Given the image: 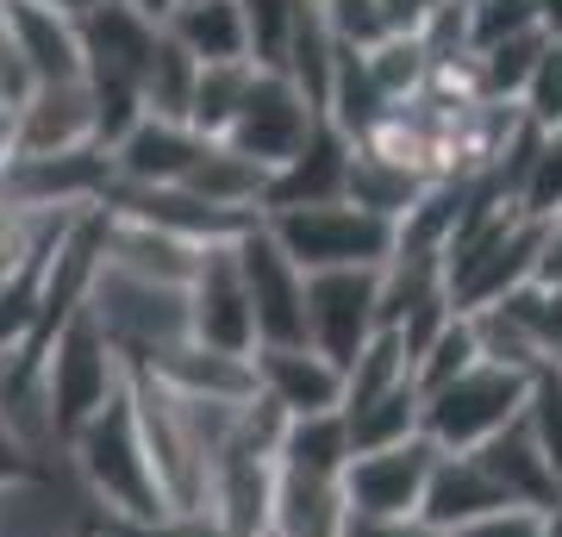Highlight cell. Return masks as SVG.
Returning <instances> with one entry per match:
<instances>
[{
	"label": "cell",
	"mask_w": 562,
	"mask_h": 537,
	"mask_svg": "<svg viewBox=\"0 0 562 537\" xmlns=\"http://www.w3.org/2000/svg\"><path fill=\"white\" fill-rule=\"evenodd\" d=\"M244 13V57L250 69H276L288 63V44L301 32V20L313 13V0H238Z\"/></svg>",
	"instance_id": "22"
},
{
	"label": "cell",
	"mask_w": 562,
	"mask_h": 537,
	"mask_svg": "<svg viewBox=\"0 0 562 537\" xmlns=\"http://www.w3.org/2000/svg\"><path fill=\"white\" fill-rule=\"evenodd\" d=\"M0 20L20 44L25 69L38 88H57V81H81L88 76V63H81V32H76V13H63V7H38V0H7L0 7Z\"/></svg>",
	"instance_id": "13"
},
{
	"label": "cell",
	"mask_w": 562,
	"mask_h": 537,
	"mask_svg": "<svg viewBox=\"0 0 562 537\" xmlns=\"http://www.w3.org/2000/svg\"><path fill=\"white\" fill-rule=\"evenodd\" d=\"M281 476L306 481V488H338L344 462H350V432H344L338 413H313V418H288L281 432Z\"/></svg>",
	"instance_id": "18"
},
{
	"label": "cell",
	"mask_w": 562,
	"mask_h": 537,
	"mask_svg": "<svg viewBox=\"0 0 562 537\" xmlns=\"http://www.w3.org/2000/svg\"><path fill=\"white\" fill-rule=\"evenodd\" d=\"M531 13H538L543 38H562V0H531Z\"/></svg>",
	"instance_id": "29"
},
{
	"label": "cell",
	"mask_w": 562,
	"mask_h": 537,
	"mask_svg": "<svg viewBox=\"0 0 562 537\" xmlns=\"http://www.w3.org/2000/svg\"><path fill=\"white\" fill-rule=\"evenodd\" d=\"M162 32L201 63H250L244 57V13L238 0H181L176 13L162 20Z\"/></svg>",
	"instance_id": "19"
},
{
	"label": "cell",
	"mask_w": 562,
	"mask_h": 537,
	"mask_svg": "<svg viewBox=\"0 0 562 537\" xmlns=\"http://www.w3.org/2000/svg\"><path fill=\"white\" fill-rule=\"evenodd\" d=\"M244 88H250V63H206L194 81V100H188V125L201 138H225V125L238 120Z\"/></svg>",
	"instance_id": "23"
},
{
	"label": "cell",
	"mask_w": 562,
	"mask_h": 537,
	"mask_svg": "<svg viewBox=\"0 0 562 537\" xmlns=\"http://www.w3.org/2000/svg\"><path fill=\"white\" fill-rule=\"evenodd\" d=\"M250 318H257V344H306V276L281 257V244L257 220L232 238Z\"/></svg>",
	"instance_id": "9"
},
{
	"label": "cell",
	"mask_w": 562,
	"mask_h": 537,
	"mask_svg": "<svg viewBox=\"0 0 562 537\" xmlns=\"http://www.w3.org/2000/svg\"><path fill=\"white\" fill-rule=\"evenodd\" d=\"M543 537H562V506H550V513H543Z\"/></svg>",
	"instance_id": "31"
},
{
	"label": "cell",
	"mask_w": 562,
	"mask_h": 537,
	"mask_svg": "<svg viewBox=\"0 0 562 537\" xmlns=\"http://www.w3.org/2000/svg\"><path fill=\"white\" fill-rule=\"evenodd\" d=\"M76 150H101L94 88L88 81L32 88V100L7 120V157H76Z\"/></svg>",
	"instance_id": "10"
},
{
	"label": "cell",
	"mask_w": 562,
	"mask_h": 537,
	"mask_svg": "<svg viewBox=\"0 0 562 537\" xmlns=\"http://www.w3.org/2000/svg\"><path fill=\"white\" fill-rule=\"evenodd\" d=\"M132 7H138V13H144V20H169V13H176V7H181V0H132Z\"/></svg>",
	"instance_id": "30"
},
{
	"label": "cell",
	"mask_w": 562,
	"mask_h": 537,
	"mask_svg": "<svg viewBox=\"0 0 562 537\" xmlns=\"http://www.w3.org/2000/svg\"><path fill=\"white\" fill-rule=\"evenodd\" d=\"M501 506H506V500H501V488L487 481L482 462L438 450L431 476H425V500H419V518L431 525V532H438V537H457L462 525H475V518L501 513Z\"/></svg>",
	"instance_id": "15"
},
{
	"label": "cell",
	"mask_w": 562,
	"mask_h": 537,
	"mask_svg": "<svg viewBox=\"0 0 562 537\" xmlns=\"http://www.w3.org/2000/svg\"><path fill=\"white\" fill-rule=\"evenodd\" d=\"M313 125H319V107H313L294 81L276 76V69H250V88H244V100H238V120L225 125L220 144H232L238 157L262 163V169L276 176L281 163L306 144Z\"/></svg>",
	"instance_id": "6"
},
{
	"label": "cell",
	"mask_w": 562,
	"mask_h": 537,
	"mask_svg": "<svg viewBox=\"0 0 562 537\" xmlns=\"http://www.w3.org/2000/svg\"><path fill=\"white\" fill-rule=\"evenodd\" d=\"M513 107H519V120L531 132H557L562 125V38H543V51H538V63H531V76H525Z\"/></svg>",
	"instance_id": "25"
},
{
	"label": "cell",
	"mask_w": 562,
	"mask_h": 537,
	"mask_svg": "<svg viewBox=\"0 0 562 537\" xmlns=\"http://www.w3.org/2000/svg\"><path fill=\"white\" fill-rule=\"evenodd\" d=\"M206 144L213 138H201L194 125L138 113V125L106 150V163H113V181H125V188H181V176L194 169Z\"/></svg>",
	"instance_id": "12"
},
{
	"label": "cell",
	"mask_w": 562,
	"mask_h": 537,
	"mask_svg": "<svg viewBox=\"0 0 562 537\" xmlns=\"http://www.w3.org/2000/svg\"><path fill=\"white\" fill-rule=\"evenodd\" d=\"M457 537H543V513H525V506H501V513L462 525Z\"/></svg>",
	"instance_id": "27"
},
{
	"label": "cell",
	"mask_w": 562,
	"mask_h": 537,
	"mask_svg": "<svg viewBox=\"0 0 562 537\" xmlns=\"http://www.w3.org/2000/svg\"><path fill=\"white\" fill-rule=\"evenodd\" d=\"M525 438L538 444V457L550 462V476L562 481V376L543 362L538 376L525 381V406H519Z\"/></svg>",
	"instance_id": "24"
},
{
	"label": "cell",
	"mask_w": 562,
	"mask_h": 537,
	"mask_svg": "<svg viewBox=\"0 0 562 537\" xmlns=\"http://www.w3.org/2000/svg\"><path fill=\"white\" fill-rule=\"evenodd\" d=\"M38 376H44V406H50V432H57V450L63 438L76 432L81 418H94L106 400L125 394V357L113 350V338L101 332V318L88 313H69L57 332H44L38 344Z\"/></svg>",
	"instance_id": "2"
},
{
	"label": "cell",
	"mask_w": 562,
	"mask_h": 537,
	"mask_svg": "<svg viewBox=\"0 0 562 537\" xmlns=\"http://www.w3.org/2000/svg\"><path fill=\"white\" fill-rule=\"evenodd\" d=\"M438 462V444L406 438V444H382V450H357L338 476V506L357 518H419L425 500V476Z\"/></svg>",
	"instance_id": "7"
},
{
	"label": "cell",
	"mask_w": 562,
	"mask_h": 537,
	"mask_svg": "<svg viewBox=\"0 0 562 537\" xmlns=\"http://www.w3.org/2000/svg\"><path fill=\"white\" fill-rule=\"evenodd\" d=\"M181 313H188V338L225 357H250L257 350V318H250V294H244L238 257L232 244H206L194 276L181 288Z\"/></svg>",
	"instance_id": "8"
},
{
	"label": "cell",
	"mask_w": 562,
	"mask_h": 537,
	"mask_svg": "<svg viewBox=\"0 0 562 537\" xmlns=\"http://www.w3.org/2000/svg\"><path fill=\"white\" fill-rule=\"evenodd\" d=\"M257 225L281 244V257L301 276L319 269H382L394 257V225L362 213L350 200H319V206H269Z\"/></svg>",
	"instance_id": "3"
},
{
	"label": "cell",
	"mask_w": 562,
	"mask_h": 537,
	"mask_svg": "<svg viewBox=\"0 0 562 537\" xmlns=\"http://www.w3.org/2000/svg\"><path fill=\"white\" fill-rule=\"evenodd\" d=\"M350 150H357V144H350L338 125L319 113V125L306 132V144L276 169V181H269V200H262V213H269V206H319V200H344Z\"/></svg>",
	"instance_id": "14"
},
{
	"label": "cell",
	"mask_w": 562,
	"mask_h": 537,
	"mask_svg": "<svg viewBox=\"0 0 562 537\" xmlns=\"http://www.w3.org/2000/svg\"><path fill=\"white\" fill-rule=\"evenodd\" d=\"M269 169L262 163H250V157H238L232 144H206L201 157H194V169L181 176V188L188 194H201L206 206H220V213H232V220H257L262 213V200H269Z\"/></svg>",
	"instance_id": "17"
},
{
	"label": "cell",
	"mask_w": 562,
	"mask_h": 537,
	"mask_svg": "<svg viewBox=\"0 0 562 537\" xmlns=\"http://www.w3.org/2000/svg\"><path fill=\"white\" fill-rule=\"evenodd\" d=\"M250 376H257V394L281 418H313V413H338L344 406V369L325 362L313 344H257L250 350Z\"/></svg>",
	"instance_id": "11"
},
{
	"label": "cell",
	"mask_w": 562,
	"mask_h": 537,
	"mask_svg": "<svg viewBox=\"0 0 562 537\" xmlns=\"http://www.w3.org/2000/svg\"><path fill=\"white\" fill-rule=\"evenodd\" d=\"M525 381L531 376H513L501 362H469L462 376L419 394V432L450 457H469V450H482L494 432H506L519 418Z\"/></svg>",
	"instance_id": "4"
},
{
	"label": "cell",
	"mask_w": 562,
	"mask_h": 537,
	"mask_svg": "<svg viewBox=\"0 0 562 537\" xmlns=\"http://www.w3.org/2000/svg\"><path fill=\"white\" fill-rule=\"evenodd\" d=\"M63 457H69L76 488L88 494V506H94V525L132 537V532H150V525L169 518L162 488H157V469H150V457H144L132 394L106 400L94 418H81L76 432L63 438Z\"/></svg>",
	"instance_id": "1"
},
{
	"label": "cell",
	"mask_w": 562,
	"mask_h": 537,
	"mask_svg": "<svg viewBox=\"0 0 562 537\" xmlns=\"http://www.w3.org/2000/svg\"><path fill=\"white\" fill-rule=\"evenodd\" d=\"M25 481H44V457L25 450V438L7 425V413H0V494H7V488H25Z\"/></svg>",
	"instance_id": "26"
},
{
	"label": "cell",
	"mask_w": 562,
	"mask_h": 537,
	"mask_svg": "<svg viewBox=\"0 0 562 537\" xmlns=\"http://www.w3.org/2000/svg\"><path fill=\"white\" fill-rule=\"evenodd\" d=\"M101 532H106V525H101ZM106 537H113V532H106Z\"/></svg>",
	"instance_id": "32"
},
{
	"label": "cell",
	"mask_w": 562,
	"mask_h": 537,
	"mask_svg": "<svg viewBox=\"0 0 562 537\" xmlns=\"http://www.w3.org/2000/svg\"><path fill=\"white\" fill-rule=\"evenodd\" d=\"M431 188L425 176H413V169H401V163L375 157V150H350V176H344V200L350 206H362V213H375V220L401 225L413 206H419V194Z\"/></svg>",
	"instance_id": "20"
},
{
	"label": "cell",
	"mask_w": 562,
	"mask_h": 537,
	"mask_svg": "<svg viewBox=\"0 0 562 537\" xmlns=\"http://www.w3.org/2000/svg\"><path fill=\"white\" fill-rule=\"evenodd\" d=\"M375 332H382V269H319V276H306V344L325 362L350 369Z\"/></svg>",
	"instance_id": "5"
},
{
	"label": "cell",
	"mask_w": 562,
	"mask_h": 537,
	"mask_svg": "<svg viewBox=\"0 0 562 537\" xmlns=\"http://www.w3.org/2000/svg\"><path fill=\"white\" fill-rule=\"evenodd\" d=\"M338 537H438V532H431L425 518H357V513H344Z\"/></svg>",
	"instance_id": "28"
},
{
	"label": "cell",
	"mask_w": 562,
	"mask_h": 537,
	"mask_svg": "<svg viewBox=\"0 0 562 537\" xmlns=\"http://www.w3.org/2000/svg\"><path fill=\"white\" fill-rule=\"evenodd\" d=\"M469 457L487 469V481L501 488L506 506H525V513H550V506H562V481L550 476V462L538 457V444L525 438L519 418H513L506 432H494L482 450H469Z\"/></svg>",
	"instance_id": "16"
},
{
	"label": "cell",
	"mask_w": 562,
	"mask_h": 537,
	"mask_svg": "<svg viewBox=\"0 0 562 537\" xmlns=\"http://www.w3.org/2000/svg\"><path fill=\"white\" fill-rule=\"evenodd\" d=\"M344 432H350V457L357 450H382V444H406L419 438V381H401L387 394H369V400H350L338 406Z\"/></svg>",
	"instance_id": "21"
},
{
	"label": "cell",
	"mask_w": 562,
	"mask_h": 537,
	"mask_svg": "<svg viewBox=\"0 0 562 537\" xmlns=\"http://www.w3.org/2000/svg\"><path fill=\"white\" fill-rule=\"evenodd\" d=\"M313 7H319V0H313Z\"/></svg>",
	"instance_id": "33"
}]
</instances>
